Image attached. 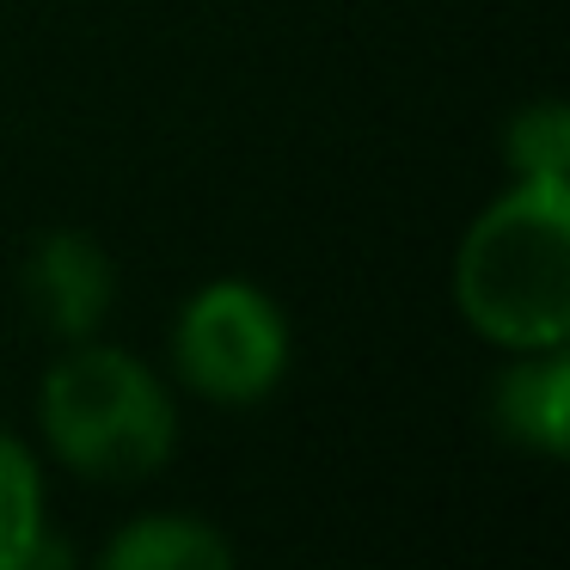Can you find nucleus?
<instances>
[{
	"instance_id": "obj_1",
	"label": "nucleus",
	"mask_w": 570,
	"mask_h": 570,
	"mask_svg": "<svg viewBox=\"0 0 570 570\" xmlns=\"http://www.w3.org/2000/svg\"><path fill=\"white\" fill-rule=\"evenodd\" d=\"M448 295L497 356L570 344V185L509 178L460 234Z\"/></svg>"
},
{
	"instance_id": "obj_2",
	"label": "nucleus",
	"mask_w": 570,
	"mask_h": 570,
	"mask_svg": "<svg viewBox=\"0 0 570 570\" xmlns=\"http://www.w3.org/2000/svg\"><path fill=\"white\" fill-rule=\"evenodd\" d=\"M178 386L148 356L105 337L62 344L38 381V454L92 484H141L173 466Z\"/></svg>"
},
{
	"instance_id": "obj_3",
	"label": "nucleus",
	"mask_w": 570,
	"mask_h": 570,
	"mask_svg": "<svg viewBox=\"0 0 570 570\" xmlns=\"http://www.w3.org/2000/svg\"><path fill=\"white\" fill-rule=\"evenodd\" d=\"M166 362H173L178 393L222 411H252L295 368V325H288V307L264 283L209 276L173 313Z\"/></svg>"
},
{
	"instance_id": "obj_4",
	"label": "nucleus",
	"mask_w": 570,
	"mask_h": 570,
	"mask_svg": "<svg viewBox=\"0 0 570 570\" xmlns=\"http://www.w3.org/2000/svg\"><path fill=\"white\" fill-rule=\"evenodd\" d=\"M117 288H124V276H117L111 246L87 227H50L26 252V307L38 313V325L56 344L99 337L117 307Z\"/></svg>"
},
{
	"instance_id": "obj_5",
	"label": "nucleus",
	"mask_w": 570,
	"mask_h": 570,
	"mask_svg": "<svg viewBox=\"0 0 570 570\" xmlns=\"http://www.w3.org/2000/svg\"><path fill=\"white\" fill-rule=\"evenodd\" d=\"M484 417L503 448L528 460H564L570 442V356L558 350H515L491 374Z\"/></svg>"
},
{
	"instance_id": "obj_6",
	"label": "nucleus",
	"mask_w": 570,
	"mask_h": 570,
	"mask_svg": "<svg viewBox=\"0 0 570 570\" xmlns=\"http://www.w3.org/2000/svg\"><path fill=\"white\" fill-rule=\"evenodd\" d=\"M0 570H75L50 515V472L19 430H0Z\"/></svg>"
},
{
	"instance_id": "obj_7",
	"label": "nucleus",
	"mask_w": 570,
	"mask_h": 570,
	"mask_svg": "<svg viewBox=\"0 0 570 570\" xmlns=\"http://www.w3.org/2000/svg\"><path fill=\"white\" fill-rule=\"evenodd\" d=\"M92 570H239V552L209 515L141 509L111 528V540L92 552Z\"/></svg>"
},
{
	"instance_id": "obj_8",
	"label": "nucleus",
	"mask_w": 570,
	"mask_h": 570,
	"mask_svg": "<svg viewBox=\"0 0 570 570\" xmlns=\"http://www.w3.org/2000/svg\"><path fill=\"white\" fill-rule=\"evenodd\" d=\"M503 173L528 185H570V111L564 99H528L503 124Z\"/></svg>"
}]
</instances>
